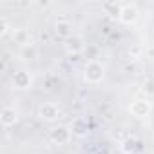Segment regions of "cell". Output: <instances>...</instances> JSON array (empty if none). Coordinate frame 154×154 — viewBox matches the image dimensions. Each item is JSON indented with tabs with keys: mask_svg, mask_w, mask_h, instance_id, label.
<instances>
[{
	"mask_svg": "<svg viewBox=\"0 0 154 154\" xmlns=\"http://www.w3.org/2000/svg\"><path fill=\"white\" fill-rule=\"evenodd\" d=\"M105 78V65L100 60H89L84 67V80L89 85H98Z\"/></svg>",
	"mask_w": 154,
	"mask_h": 154,
	"instance_id": "1",
	"label": "cell"
},
{
	"mask_svg": "<svg viewBox=\"0 0 154 154\" xmlns=\"http://www.w3.org/2000/svg\"><path fill=\"white\" fill-rule=\"evenodd\" d=\"M36 116L45 123H54L62 116V109L54 102H42L36 109Z\"/></svg>",
	"mask_w": 154,
	"mask_h": 154,
	"instance_id": "2",
	"label": "cell"
},
{
	"mask_svg": "<svg viewBox=\"0 0 154 154\" xmlns=\"http://www.w3.org/2000/svg\"><path fill=\"white\" fill-rule=\"evenodd\" d=\"M33 84H35V78H33L31 71H27V69L15 71L11 76V87L15 91H27L33 87Z\"/></svg>",
	"mask_w": 154,
	"mask_h": 154,
	"instance_id": "3",
	"label": "cell"
},
{
	"mask_svg": "<svg viewBox=\"0 0 154 154\" xmlns=\"http://www.w3.org/2000/svg\"><path fill=\"white\" fill-rule=\"evenodd\" d=\"M72 140V131L67 125H56L49 131V141L56 147H63Z\"/></svg>",
	"mask_w": 154,
	"mask_h": 154,
	"instance_id": "4",
	"label": "cell"
},
{
	"mask_svg": "<svg viewBox=\"0 0 154 154\" xmlns=\"http://www.w3.org/2000/svg\"><path fill=\"white\" fill-rule=\"evenodd\" d=\"M63 49H65V53L71 54V56H78L80 53H84V51L87 49V40H85L84 35L74 33L71 38H67V40L63 42Z\"/></svg>",
	"mask_w": 154,
	"mask_h": 154,
	"instance_id": "5",
	"label": "cell"
},
{
	"mask_svg": "<svg viewBox=\"0 0 154 154\" xmlns=\"http://www.w3.org/2000/svg\"><path fill=\"white\" fill-rule=\"evenodd\" d=\"M152 111V103L149 102V98H136L129 103V112L134 118H147Z\"/></svg>",
	"mask_w": 154,
	"mask_h": 154,
	"instance_id": "6",
	"label": "cell"
},
{
	"mask_svg": "<svg viewBox=\"0 0 154 154\" xmlns=\"http://www.w3.org/2000/svg\"><path fill=\"white\" fill-rule=\"evenodd\" d=\"M11 40H13L17 45H20L22 49L35 45V36H33V33H31L29 29H24V27H15V31L11 33Z\"/></svg>",
	"mask_w": 154,
	"mask_h": 154,
	"instance_id": "7",
	"label": "cell"
},
{
	"mask_svg": "<svg viewBox=\"0 0 154 154\" xmlns=\"http://www.w3.org/2000/svg\"><path fill=\"white\" fill-rule=\"evenodd\" d=\"M140 18V13H138V8L134 4H122V11H120V17L118 20L123 24V26H134Z\"/></svg>",
	"mask_w": 154,
	"mask_h": 154,
	"instance_id": "8",
	"label": "cell"
},
{
	"mask_svg": "<svg viewBox=\"0 0 154 154\" xmlns=\"http://www.w3.org/2000/svg\"><path fill=\"white\" fill-rule=\"evenodd\" d=\"M18 122V111L13 105H6L2 111H0V125L4 129H11L15 127Z\"/></svg>",
	"mask_w": 154,
	"mask_h": 154,
	"instance_id": "9",
	"label": "cell"
},
{
	"mask_svg": "<svg viewBox=\"0 0 154 154\" xmlns=\"http://www.w3.org/2000/svg\"><path fill=\"white\" fill-rule=\"evenodd\" d=\"M72 29H74V27H72V24H71L69 20H56V24H54V35H56L58 38H62L63 42L74 35Z\"/></svg>",
	"mask_w": 154,
	"mask_h": 154,
	"instance_id": "10",
	"label": "cell"
},
{
	"mask_svg": "<svg viewBox=\"0 0 154 154\" xmlns=\"http://www.w3.org/2000/svg\"><path fill=\"white\" fill-rule=\"evenodd\" d=\"M69 127H71V131H72V136H78V138H84V136H87V132H89L87 120H84V118H74Z\"/></svg>",
	"mask_w": 154,
	"mask_h": 154,
	"instance_id": "11",
	"label": "cell"
},
{
	"mask_svg": "<svg viewBox=\"0 0 154 154\" xmlns=\"http://www.w3.org/2000/svg\"><path fill=\"white\" fill-rule=\"evenodd\" d=\"M102 9H103L105 15H109L111 18H118V17H120V11H122V4H116V2H103V4H102Z\"/></svg>",
	"mask_w": 154,
	"mask_h": 154,
	"instance_id": "12",
	"label": "cell"
},
{
	"mask_svg": "<svg viewBox=\"0 0 154 154\" xmlns=\"http://www.w3.org/2000/svg\"><path fill=\"white\" fill-rule=\"evenodd\" d=\"M15 31V27L8 22V18L6 17H2V18H0V36H11V33Z\"/></svg>",
	"mask_w": 154,
	"mask_h": 154,
	"instance_id": "13",
	"label": "cell"
},
{
	"mask_svg": "<svg viewBox=\"0 0 154 154\" xmlns=\"http://www.w3.org/2000/svg\"><path fill=\"white\" fill-rule=\"evenodd\" d=\"M141 91H143V94H145L147 98L154 96V80H152V78L145 80V82L141 84Z\"/></svg>",
	"mask_w": 154,
	"mask_h": 154,
	"instance_id": "14",
	"label": "cell"
},
{
	"mask_svg": "<svg viewBox=\"0 0 154 154\" xmlns=\"http://www.w3.org/2000/svg\"><path fill=\"white\" fill-rule=\"evenodd\" d=\"M127 53H129V58H131V60H138V58L141 56V53H143V47H141L140 44H132Z\"/></svg>",
	"mask_w": 154,
	"mask_h": 154,
	"instance_id": "15",
	"label": "cell"
},
{
	"mask_svg": "<svg viewBox=\"0 0 154 154\" xmlns=\"http://www.w3.org/2000/svg\"><path fill=\"white\" fill-rule=\"evenodd\" d=\"M134 149H136V140H134V138H127V140L122 143V150H123L125 154H132Z\"/></svg>",
	"mask_w": 154,
	"mask_h": 154,
	"instance_id": "16",
	"label": "cell"
},
{
	"mask_svg": "<svg viewBox=\"0 0 154 154\" xmlns=\"http://www.w3.org/2000/svg\"><path fill=\"white\" fill-rule=\"evenodd\" d=\"M20 54H22V58H26V60H33V58L36 56V47H35V45L24 47V49L20 51Z\"/></svg>",
	"mask_w": 154,
	"mask_h": 154,
	"instance_id": "17",
	"label": "cell"
},
{
	"mask_svg": "<svg viewBox=\"0 0 154 154\" xmlns=\"http://www.w3.org/2000/svg\"><path fill=\"white\" fill-rule=\"evenodd\" d=\"M40 40H42V42H49V35H47L45 31H42V33H40Z\"/></svg>",
	"mask_w": 154,
	"mask_h": 154,
	"instance_id": "18",
	"label": "cell"
}]
</instances>
